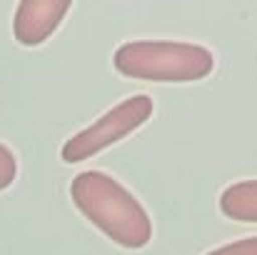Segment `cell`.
Returning <instances> with one entry per match:
<instances>
[{
	"label": "cell",
	"instance_id": "1",
	"mask_svg": "<svg viewBox=\"0 0 257 255\" xmlns=\"http://www.w3.org/2000/svg\"><path fill=\"white\" fill-rule=\"evenodd\" d=\"M70 198L87 220L112 243L140 250L153 238V223L140 200L112 175L85 170L70 183Z\"/></svg>",
	"mask_w": 257,
	"mask_h": 255
},
{
	"label": "cell",
	"instance_id": "2",
	"mask_svg": "<svg viewBox=\"0 0 257 255\" xmlns=\"http://www.w3.org/2000/svg\"><path fill=\"white\" fill-rule=\"evenodd\" d=\"M112 63L125 78L150 83H192L212 73L215 55L192 43L135 40L120 45Z\"/></svg>",
	"mask_w": 257,
	"mask_h": 255
},
{
	"label": "cell",
	"instance_id": "3",
	"mask_svg": "<svg viewBox=\"0 0 257 255\" xmlns=\"http://www.w3.org/2000/svg\"><path fill=\"white\" fill-rule=\"evenodd\" d=\"M153 115V100L148 95H133L117 103L112 110L100 115L85 130L75 133L70 140H65L60 155L65 163H83L87 158L97 155L100 150L120 143L130 133H135L145 120Z\"/></svg>",
	"mask_w": 257,
	"mask_h": 255
},
{
	"label": "cell",
	"instance_id": "4",
	"mask_svg": "<svg viewBox=\"0 0 257 255\" xmlns=\"http://www.w3.org/2000/svg\"><path fill=\"white\" fill-rule=\"evenodd\" d=\"M70 0H23L15 8L13 33L20 45L35 48L45 43L70 10Z\"/></svg>",
	"mask_w": 257,
	"mask_h": 255
},
{
	"label": "cell",
	"instance_id": "5",
	"mask_svg": "<svg viewBox=\"0 0 257 255\" xmlns=\"http://www.w3.org/2000/svg\"><path fill=\"white\" fill-rule=\"evenodd\" d=\"M220 210L230 220L257 223V180H242L220 195Z\"/></svg>",
	"mask_w": 257,
	"mask_h": 255
},
{
	"label": "cell",
	"instance_id": "6",
	"mask_svg": "<svg viewBox=\"0 0 257 255\" xmlns=\"http://www.w3.org/2000/svg\"><path fill=\"white\" fill-rule=\"evenodd\" d=\"M15 175H18V160L10 153V148H5L0 143V190L10 188L13 180H15Z\"/></svg>",
	"mask_w": 257,
	"mask_h": 255
},
{
	"label": "cell",
	"instance_id": "7",
	"mask_svg": "<svg viewBox=\"0 0 257 255\" xmlns=\"http://www.w3.org/2000/svg\"><path fill=\"white\" fill-rule=\"evenodd\" d=\"M207 255H257V238H245V240L222 245V248H217Z\"/></svg>",
	"mask_w": 257,
	"mask_h": 255
}]
</instances>
